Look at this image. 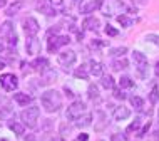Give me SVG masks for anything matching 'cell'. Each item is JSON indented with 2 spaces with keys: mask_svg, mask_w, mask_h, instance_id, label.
<instances>
[{
  "mask_svg": "<svg viewBox=\"0 0 159 141\" xmlns=\"http://www.w3.org/2000/svg\"><path fill=\"white\" fill-rule=\"evenodd\" d=\"M42 108H44L47 113H55V111L61 109L62 106V97L59 91H55V89H49V91L42 92Z\"/></svg>",
  "mask_w": 159,
  "mask_h": 141,
  "instance_id": "cell-1",
  "label": "cell"
},
{
  "mask_svg": "<svg viewBox=\"0 0 159 141\" xmlns=\"http://www.w3.org/2000/svg\"><path fill=\"white\" fill-rule=\"evenodd\" d=\"M39 116H40V109H39L37 106H30V108H27L25 111H22V114H20L22 121L27 126H30V128H34V126L37 125Z\"/></svg>",
  "mask_w": 159,
  "mask_h": 141,
  "instance_id": "cell-2",
  "label": "cell"
},
{
  "mask_svg": "<svg viewBox=\"0 0 159 141\" xmlns=\"http://www.w3.org/2000/svg\"><path fill=\"white\" fill-rule=\"evenodd\" d=\"M84 113H85V102L74 101L67 108V119H70V121H77L79 118H82Z\"/></svg>",
  "mask_w": 159,
  "mask_h": 141,
  "instance_id": "cell-3",
  "label": "cell"
},
{
  "mask_svg": "<svg viewBox=\"0 0 159 141\" xmlns=\"http://www.w3.org/2000/svg\"><path fill=\"white\" fill-rule=\"evenodd\" d=\"M69 42H70L69 35H55V37H50L49 44H47V50H49L50 54H54L55 50H59L62 45H67Z\"/></svg>",
  "mask_w": 159,
  "mask_h": 141,
  "instance_id": "cell-4",
  "label": "cell"
},
{
  "mask_svg": "<svg viewBox=\"0 0 159 141\" xmlns=\"http://www.w3.org/2000/svg\"><path fill=\"white\" fill-rule=\"evenodd\" d=\"M0 86L3 91H15L19 86V79L15 78V74H2L0 76Z\"/></svg>",
  "mask_w": 159,
  "mask_h": 141,
  "instance_id": "cell-5",
  "label": "cell"
},
{
  "mask_svg": "<svg viewBox=\"0 0 159 141\" xmlns=\"http://www.w3.org/2000/svg\"><path fill=\"white\" fill-rule=\"evenodd\" d=\"M22 27L25 34H27V37H32V35H37L39 31H40V25H39V22L34 17H27V19L22 20Z\"/></svg>",
  "mask_w": 159,
  "mask_h": 141,
  "instance_id": "cell-6",
  "label": "cell"
},
{
  "mask_svg": "<svg viewBox=\"0 0 159 141\" xmlns=\"http://www.w3.org/2000/svg\"><path fill=\"white\" fill-rule=\"evenodd\" d=\"M75 59H77V54L74 50H64V52H61L57 55V62L61 64L62 67H66V69H69L70 66H74Z\"/></svg>",
  "mask_w": 159,
  "mask_h": 141,
  "instance_id": "cell-7",
  "label": "cell"
},
{
  "mask_svg": "<svg viewBox=\"0 0 159 141\" xmlns=\"http://www.w3.org/2000/svg\"><path fill=\"white\" fill-rule=\"evenodd\" d=\"M101 7H102V0H89V2L80 5V14H92Z\"/></svg>",
  "mask_w": 159,
  "mask_h": 141,
  "instance_id": "cell-8",
  "label": "cell"
},
{
  "mask_svg": "<svg viewBox=\"0 0 159 141\" xmlns=\"http://www.w3.org/2000/svg\"><path fill=\"white\" fill-rule=\"evenodd\" d=\"M35 7H37L39 12H42V14H45V15H55V10H54L50 0H39Z\"/></svg>",
  "mask_w": 159,
  "mask_h": 141,
  "instance_id": "cell-9",
  "label": "cell"
},
{
  "mask_svg": "<svg viewBox=\"0 0 159 141\" xmlns=\"http://www.w3.org/2000/svg\"><path fill=\"white\" fill-rule=\"evenodd\" d=\"M27 52L30 55H37L40 52V40H39L35 35H32L27 39Z\"/></svg>",
  "mask_w": 159,
  "mask_h": 141,
  "instance_id": "cell-10",
  "label": "cell"
},
{
  "mask_svg": "<svg viewBox=\"0 0 159 141\" xmlns=\"http://www.w3.org/2000/svg\"><path fill=\"white\" fill-rule=\"evenodd\" d=\"M14 99H15L17 104H20V106H29L34 101V96H29V94H25V92H15Z\"/></svg>",
  "mask_w": 159,
  "mask_h": 141,
  "instance_id": "cell-11",
  "label": "cell"
},
{
  "mask_svg": "<svg viewBox=\"0 0 159 141\" xmlns=\"http://www.w3.org/2000/svg\"><path fill=\"white\" fill-rule=\"evenodd\" d=\"M124 10V8H126V5H124L122 2H119V0H112V2H111V5L107 7V8H104V15H114L116 14V10Z\"/></svg>",
  "mask_w": 159,
  "mask_h": 141,
  "instance_id": "cell-12",
  "label": "cell"
},
{
  "mask_svg": "<svg viewBox=\"0 0 159 141\" xmlns=\"http://www.w3.org/2000/svg\"><path fill=\"white\" fill-rule=\"evenodd\" d=\"M55 79H57V72H55L54 69L47 67V69L42 71V82L44 84H50V82H54Z\"/></svg>",
  "mask_w": 159,
  "mask_h": 141,
  "instance_id": "cell-13",
  "label": "cell"
},
{
  "mask_svg": "<svg viewBox=\"0 0 159 141\" xmlns=\"http://www.w3.org/2000/svg\"><path fill=\"white\" fill-rule=\"evenodd\" d=\"M131 116V111L127 108H124V106H119V108L114 109V119L116 121H124V119H127Z\"/></svg>",
  "mask_w": 159,
  "mask_h": 141,
  "instance_id": "cell-14",
  "label": "cell"
},
{
  "mask_svg": "<svg viewBox=\"0 0 159 141\" xmlns=\"http://www.w3.org/2000/svg\"><path fill=\"white\" fill-rule=\"evenodd\" d=\"M99 25H101V22H99V19H96V17H87V19L82 22V27L87 29V31H97Z\"/></svg>",
  "mask_w": 159,
  "mask_h": 141,
  "instance_id": "cell-15",
  "label": "cell"
},
{
  "mask_svg": "<svg viewBox=\"0 0 159 141\" xmlns=\"http://www.w3.org/2000/svg\"><path fill=\"white\" fill-rule=\"evenodd\" d=\"M89 72H91L92 76H102V72H104V66H102V62L99 61H91L89 64Z\"/></svg>",
  "mask_w": 159,
  "mask_h": 141,
  "instance_id": "cell-16",
  "label": "cell"
},
{
  "mask_svg": "<svg viewBox=\"0 0 159 141\" xmlns=\"http://www.w3.org/2000/svg\"><path fill=\"white\" fill-rule=\"evenodd\" d=\"M74 76H75L77 79H87V78H89V66H85V64L79 66V67L74 71Z\"/></svg>",
  "mask_w": 159,
  "mask_h": 141,
  "instance_id": "cell-17",
  "label": "cell"
},
{
  "mask_svg": "<svg viewBox=\"0 0 159 141\" xmlns=\"http://www.w3.org/2000/svg\"><path fill=\"white\" fill-rule=\"evenodd\" d=\"M30 66L34 67V69H37V71H44V69H47L49 67V62H47V59H44V57H39V59H35Z\"/></svg>",
  "mask_w": 159,
  "mask_h": 141,
  "instance_id": "cell-18",
  "label": "cell"
},
{
  "mask_svg": "<svg viewBox=\"0 0 159 141\" xmlns=\"http://www.w3.org/2000/svg\"><path fill=\"white\" fill-rule=\"evenodd\" d=\"M127 66H129L127 59L126 57H119L112 62V71H122V69H126Z\"/></svg>",
  "mask_w": 159,
  "mask_h": 141,
  "instance_id": "cell-19",
  "label": "cell"
},
{
  "mask_svg": "<svg viewBox=\"0 0 159 141\" xmlns=\"http://www.w3.org/2000/svg\"><path fill=\"white\" fill-rule=\"evenodd\" d=\"M127 52V47L126 45H119V47H112L109 49V55L112 57H124V54Z\"/></svg>",
  "mask_w": 159,
  "mask_h": 141,
  "instance_id": "cell-20",
  "label": "cell"
},
{
  "mask_svg": "<svg viewBox=\"0 0 159 141\" xmlns=\"http://www.w3.org/2000/svg\"><path fill=\"white\" fill-rule=\"evenodd\" d=\"M96 116L99 118V123H101V125H97V126H96V131H102V129H104V128H106L107 125H109V121H107L106 114L102 113V111H97V113H96Z\"/></svg>",
  "mask_w": 159,
  "mask_h": 141,
  "instance_id": "cell-21",
  "label": "cell"
},
{
  "mask_svg": "<svg viewBox=\"0 0 159 141\" xmlns=\"http://www.w3.org/2000/svg\"><path fill=\"white\" fill-rule=\"evenodd\" d=\"M136 71H137V76H139L141 79H146L148 78V71H149L148 62L146 64H136Z\"/></svg>",
  "mask_w": 159,
  "mask_h": 141,
  "instance_id": "cell-22",
  "label": "cell"
},
{
  "mask_svg": "<svg viewBox=\"0 0 159 141\" xmlns=\"http://www.w3.org/2000/svg\"><path fill=\"white\" fill-rule=\"evenodd\" d=\"M8 128H10L12 131L17 134V136H20V134H24V131H25V128H24V125H20V123H14V121H10L8 123Z\"/></svg>",
  "mask_w": 159,
  "mask_h": 141,
  "instance_id": "cell-23",
  "label": "cell"
},
{
  "mask_svg": "<svg viewBox=\"0 0 159 141\" xmlns=\"http://www.w3.org/2000/svg\"><path fill=\"white\" fill-rule=\"evenodd\" d=\"M101 86L104 87V89H114V79H112V76H102Z\"/></svg>",
  "mask_w": 159,
  "mask_h": 141,
  "instance_id": "cell-24",
  "label": "cell"
},
{
  "mask_svg": "<svg viewBox=\"0 0 159 141\" xmlns=\"http://www.w3.org/2000/svg\"><path fill=\"white\" fill-rule=\"evenodd\" d=\"M20 8H22V3H20V2H14V3H12V5H10V7H7L5 14H7L8 17H14V15L17 14V12L20 10Z\"/></svg>",
  "mask_w": 159,
  "mask_h": 141,
  "instance_id": "cell-25",
  "label": "cell"
},
{
  "mask_svg": "<svg viewBox=\"0 0 159 141\" xmlns=\"http://www.w3.org/2000/svg\"><path fill=\"white\" fill-rule=\"evenodd\" d=\"M132 59H134L136 64H146L148 62V57H146L143 52H139V50H134V52H132Z\"/></svg>",
  "mask_w": 159,
  "mask_h": 141,
  "instance_id": "cell-26",
  "label": "cell"
},
{
  "mask_svg": "<svg viewBox=\"0 0 159 141\" xmlns=\"http://www.w3.org/2000/svg\"><path fill=\"white\" fill-rule=\"evenodd\" d=\"M131 104L134 106L137 111H141L144 108V101H143V97H139V96H131Z\"/></svg>",
  "mask_w": 159,
  "mask_h": 141,
  "instance_id": "cell-27",
  "label": "cell"
},
{
  "mask_svg": "<svg viewBox=\"0 0 159 141\" xmlns=\"http://www.w3.org/2000/svg\"><path fill=\"white\" fill-rule=\"evenodd\" d=\"M117 22L121 24L122 27H131V25L134 24V20L129 19V17H127L126 14H122V15H119V17H117Z\"/></svg>",
  "mask_w": 159,
  "mask_h": 141,
  "instance_id": "cell-28",
  "label": "cell"
},
{
  "mask_svg": "<svg viewBox=\"0 0 159 141\" xmlns=\"http://www.w3.org/2000/svg\"><path fill=\"white\" fill-rule=\"evenodd\" d=\"M87 96H89V99H92V101L99 99V89H97V86H96V84H91V86H89Z\"/></svg>",
  "mask_w": 159,
  "mask_h": 141,
  "instance_id": "cell-29",
  "label": "cell"
},
{
  "mask_svg": "<svg viewBox=\"0 0 159 141\" xmlns=\"http://www.w3.org/2000/svg\"><path fill=\"white\" fill-rule=\"evenodd\" d=\"M119 86H121L122 89H126V87H132V86H134V81H132L131 78H127V76H124V78L119 79Z\"/></svg>",
  "mask_w": 159,
  "mask_h": 141,
  "instance_id": "cell-30",
  "label": "cell"
},
{
  "mask_svg": "<svg viewBox=\"0 0 159 141\" xmlns=\"http://www.w3.org/2000/svg\"><path fill=\"white\" fill-rule=\"evenodd\" d=\"M0 29H2V32L5 34V35H10V34L15 32V31H14V24H12V22H5Z\"/></svg>",
  "mask_w": 159,
  "mask_h": 141,
  "instance_id": "cell-31",
  "label": "cell"
},
{
  "mask_svg": "<svg viewBox=\"0 0 159 141\" xmlns=\"http://www.w3.org/2000/svg\"><path fill=\"white\" fill-rule=\"evenodd\" d=\"M149 99H151L152 104H156V102L159 101V89H157V86H154V87H152L151 94H149Z\"/></svg>",
  "mask_w": 159,
  "mask_h": 141,
  "instance_id": "cell-32",
  "label": "cell"
},
{
  "mask_svg": "<svg viewBox=\"0 0 159 141\" xmlns=\"http://www.w3.org/2000/svg\"><path fill=\"white\" fill-rule=\"evenodd\" d=\"M79 119H80V118H79ZM91 121H92V116H91V114H85L84 119H80V121L77 123V126H79V128H82V126H89V125H91Z\"/></svg>",
  "mask_w": 159,
  "mask_h": 141,
  "instance_id": "cell-33",
  "label": "cell"
},
{
  "mask_svg": "<svg viewBox=\"0 0 159 141\" xmlns=\"http://www.w3.org/2000/svg\"><path fill=\"white\" fill-rule=\"evenodd\" d=\"M106 34L109 37H116V35H119V31H117V29H114L111 24H107L106 25Z\"/></svg>",
  "mask_w": 159,
  "mask_h": 141,
  "instance_id": "cell-34",
  "label": "cell"
},
{
  "mask_svg": "<svg viewBox=\"0 0 159 141\" xmlns=\"http://www.w3.org/2000/svg\"><path fill=\"white\" fill-rule=\"evenodd\" d=\"M7 40H8V45L10 47H15L17 42H19V39H17V34H10V35H7Z\"/></svg>",
  "mask_w": 159,
  "mask_h": 141,
  "instance_id": "cell-35",
  "label": "cell"
},
{
  "mask_svg": "<svg viewBox=\"0 0 159 141\" xmlns=\"http://www.w3.org/2000/svg\"><path fill=\"white\" fill-rule=\"evenodd\" d=\"M146 40L152 42V44H159V35H156V34H148V35H146Z\"/></svg>",
  "mask_w": 159,
  "mask_h": 141,
  "instance_id": "cell-36",
  "label": "cell"
},
{
  "mask_svg": "<svg viewBox=\"0 0 159 141\" xmlns=\"http://www.w3.org/2000/svg\"><path fill=\"white\" fill-rule=\"evenodd\" d=\"M139 126H141V119H136V121L132 123V125H131V126H129L127 129H126V133H131V131L137 129V128H139Z\"/></svg>",
  "mask_w": 159,
  "mask_h": 141,
  "instance_id": "cell-37",
  "label": "cell"
},
{
  "mask_svg": "<svg viewBox=\"0 0 159 141\" xmlns=\"http://www.w3.org/2000/svg\"><path fill=\"white\" fill-rule=\"evenodd\" d=\"M111 141H126V136L121 134V133H114L111 136Z\"/></svg>",
  "mask_w": 159,
  "mask_h": 141,
  "instance_id": "cell-38",
  "label": "cell"
},
{
  "mask_svg": "<svg viewBox=\"0 0 159 141\" xmlns=\"http://www.w3.org/2000/svg\"><path fill=\"white\" fill-rule=\"evenodd\" d=\"M67 133H70V128L67 126V123H61V134L66 136Z\"/></svg>",
  "mask_w": 159,
  "mask_h": 141,
  "instance_id": "cell-39",
  "label": "cell"
},
{
  "mask_svg": "<svg viewBox=\"0 0 159 141\" xmlns=\"http://www.w3.org/2000/svg\"><path fill=\"white\" fill-rule=\"evenodd\" d=\"M114 97H117V99H126V94H124L121 89H114Z\"/></svg>",
  "mask_w": 159,
  "mask_h": 141,
  "instance_id": "cell-40",
  "label": "cell"
},
{
  "mask_svg": "<svg viewBox=\"0 0 159 141\" xmlns=\"http://www.w3.org/2000/svg\"><path fill=\"white\" fill-rule=\"evenodd\" d=\"M149 128H151V121H149V123H146V126L143 128V129H141L139 136H144V134H146V133H148V131H149Z\"/></svg>",
  "mask_w": 159,
  "mask_h": 141,
  "instance_id": "cell-41",
  "label": "cell"
},
{
  "mask_svg": "<svg viewBox=\"0 0 159 141\" xmlns=\"http://www.w3.org/2000/svg\"><path fill=\"white\" fill-rule=\"evenodd\" d=\"M87 139H89V134L82 133V134H79V138H77V139H74V141H87Z\"/></svg>",
  "mask_w": 159,
  "mask_h": 141,
  "instance_id": "cell-42",
  "label": "cell"
},
{
  "mask_svg": "<svg viewBox=\"0 0 159 141\" xmlns=\"http://www.w3.org/2000/svg\"><path fill=\"white\" fill-rule=\"evenodd\" d=\"M64 91H66V94H67V97H74V96H75V94H74V92H72V91H70V89H69L67 86H66V87H64Z\"/></svg>",
  "mask_w": 159,
  "mask_h": 141,
  "instance_id": "cell-43",
  "label": "cell"
},
{
  "mask_svg": "<svg viewBox=\"0 0 159 141\" xmlns=\"http://www.w3.org/2000/svg\"><path fill=\"white\" fill-rule=\"evenodd\" d=\"M132 3H134V5H144L146 0H132Z\"/></svg>",
  "mask_w": 159,
  "mask_h": 141,
  "instance_id": "cell-44",
  "label": "cell"
},
{
  "mask_svg": "<svg viewBox=\"0 0 159 141\" xmlns=\"http://www.w3.org/2000/svg\"><path fill=\"white\" fill-rule=\"evenodd\" d=\"M152 138L156 139V141H159V129H157V131H154V133H152Z\"/></svg>",
  "mask_w": 159,
  "mask_h": 141,
  "instance_id": "cell-45",
  "label": "cell"
},
{
  "mask_svg": "<svg viewBox=\"0 0 159 141\" xmlns=\"http://www.w3.org/2000/svg\"><path fill=\"white\" fill-rule=\"evenodd\" d=\"M154 74H156L157 78H159V62L156 64V67H154Z\"/></svg>",
  "mask_w": 159,
  "mask_h": 141,
  "instance_id": "cell-46",
  "label": "cell"
},
{
  "mask_svg": "<svg viewBox=\"0 0 159 141\" xmlns=\"http://www.w3.org/2000/svg\"><path fill=\"white\" fill-rule=\"evenodd\" d=\"M50 141H66L62 138V136H57V138H54V139H50Z\"/></svg>",
  "mask_w": 159,
  "mask_h": 141,
  "instance_id": "cell-47",
  "label": "cell"
},
{
  "mask_svg": "<svg viewBox=\"0 0 159 141\" xmlns=\"http://www.w3.org/2000/svg\"><path fill=\"white\" fill-rule=\"evenodd\" d=\"M7 5V2H5V0H0V8H2V7H5Z\"/></svg>",
  "mask_w": 159,
  "mask_h": 141,
  "instance_id": "cell-48",
  "label": "cell"
},
{
  "mask_svg": "<svg viewBox=\"0 0 159 141\" xmlns=\"http://www.w3.org/2000/svg\"><path fill=\"white\" fill-rule=\"evenodd\" d=\"M64 2V0H52V3H57V5H59V3H62Z\"/></svg>",
  "mask_w": 159,
  "mask_h": 141,
  "instance_id": "cell-49",
  "label": "cell"
},
{
  "mask_svg": "<svg viewBox=\"0 0 159 141\" xmlns=\"http://www.w3.org/2000/svg\"><path fill=\"white\" fill-rule=\"evenodd\" d=\"M82 2V0H72V3H74V5H77V3H80Z\"/></svg>",
  "mask_w": 159,
  "mask_h": 141,
  "instance_id": "cell-50",
  "label": "cell"
},
{
  "mask_svg": "<svg viewBox=\"0 0 159 141\" xmlns=\"http://www.w3.org/2000/svg\"><path fill=\"white\" fill-rule=\"evenodd\" d=\"M3 67H5V62H3V61H0V69H3Z\"/></svg>",
  "mask_w": 159,
  "mask_h": 141,
  "instance_id": "cell-51",
  "label": "cell"
},
{
  "mask_svg": "<svg viewBox=\"0 0 159 141\" xmlns=\"http://www.w3.org/2000/svg\"><path fill=\"white\" fill-rule=\"evenodd\" d=\"M97 141H104V139H97Z\"/></svg>",
  "mask_w": 159,
  "mask_h": 141,
  "instance_id": "cell-52",
  "label": "cell"
},
{
  "mask_svg": "<svg viewBox=\"0 0 159 141\" xmlns=\"http://www.w3.org/2000/svg\"><path fill=\"white\" fill-rule=\"evenodd\" d=\"M0 32H2V29H0Z\"/></svg>",
  "mask_w": 159,
  "mask_h": 141,
  "instance_id": "cell-53",
  "label": "cell"
}]
</instances>
